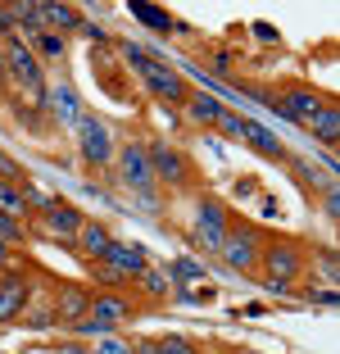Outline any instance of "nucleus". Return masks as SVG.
<instances>
[{
  "instance_id": "obj_6",
  "label": "nucleus",
  "mask_w": 340,
  "mask_h": 354,
  "mask_svg": "<svg viewBox=\"0 0 340 354\" xmlns=\"http://www.w3.org/2000/svg\"><path fill=\"white\" fill-rule=\"evenodd\" d=\"M227 227H232V214H227V205H223V200H214V196H205V200L196 205V245H200L205 254H218Z\"/></svg>"
},
{
  "instance_id": "obj_23",
  "label": "nucleus",
  "mask_w": 340,
  "mask_h": 354,
  "mask_svg": "<svg viewBox=\"0 0 340 354\" xmlns=\"http://www.w3.org/2000/svg\"><path fill=\"white\" fill-rule=\"evenodd\" d=\"M200 277H205V263L191 259V254H182V259L168 263V281H177V286H191V281H200Z\"/></svg>"
},
{
  "instance_id": "obj_29",
  "label": "nucleus",
  "mask_w": 340,
  "mask_h": 354,
  "mask_svg": "<svg viewBox=\"0 0 340 354\" xmlns=\"http://www.w3.org/2000/svg\"><path fill=\"white\" fill-rule=\"evenodd\" d=\"M0 245H28V223L23 218H10V214H0Z\"/></svg>"
},
{
  "instance_id": "obj_5",
  "label": "nucleus",
  "mask_w": 340,
  "mask_h": 354,
  "mask_svg": "<svg viewBox=\"0 0 340 354\" xmlns=\"http://www.w3.org/2000/svg\"><path fill=\"white\" fill-rule=\"evenodd\" d=\"M145 155H150L155 187H168V191L191 187V164H186V155L177 146H168V141H150V146H145Z\"/></svg>"
},
{
  "instance_id": "obj_13",
  "label": "nucleus",
  "mask_w": 340,
  "mask_h": 354,
  "mask_svg": "<svg viewBox=\"0 0 340 354\" xmlns=\"http://www.w3.org/2000/svg\"><path fill=\"white\" fill-rule=\"evenodd\" d=\"M55 323L59 327H73L77 323V318H86V313H91V291H86V286H77V281H64L59 291H55Z\"/></svg>"
},
{
  "instance_id": "obj_1",
  "label": "nucleus",
  "mask_w": 340,
  "mask_h": 354,
  "mask_svg": "<svg viewBox=\"0 0 340 354\" xmlns=\"http://www.w3.org/2000/svg\"><path fill=\"white\" fill-rule=\"evenodd\" d=\"M118 55H123V64L127 68H136V77H141V86L150 95H155L159 104H186L191 100V82H186L182 73H177L173 64H164V59H155V55L145 50V46H136V41H123L118 46Z\"/></svg>"
},
{
  "instance_id": "obj_35",
  "label": "nucleus",
  "mask_w": 340,
  "mask_h": 354,
  "mask_svg": "<svg viewBox=\"0 0 340 354\" xmlns=\"http://www.w3.org/2000/svg\"><path fill=\"white\" fill-rule=\"evenodd\" d=\"M23 323H28V327H37V332H41V327H59V323H55V309H37L32 318H23Z\"/></svg>"
},
{
  "instance_id": "obj_20",
  "label": "nucleus",
  "mask_w": 340,
  "mask_h": 354,
  "mask_svg": "<svg viewBox=\"0 0 340 354\" xmlns=\"http://www.w3.org/2000/svg\"><path fill=\"white\" fill-rule=\"evenodd\" d=\"M41 23H46V32H59V37H64V32H77L86 19L73 10V5H55V0H50V5H41Z\"/></svg>"
},
{
  "instance_id": "obj_19",
  "label": "nucleus",
  "mask_w": 340,
  "mask_h": 354,
  "mask_svg": "<svg viewBox=\"0 0 340 354\" xmlns=\"http://www.w3.org/2000/svg\"><path fill=\"white\" fill-rule=\"evenodd\" d=\"M309 136L322 141V146H336V141H340V104L336 100H327L318 114L309 118Z\"/></svg>"
},
{
  "instance_id": "obj_11",
  "label": "nucleus",
  "mask_w": 340,
  "mask_h": 354,
  "mask_svg": "<svg viewBox=\"0 0 340 354\" xmlns=\"http://www.w3.org/2000/svg\"><path fill=\"white\" fill-rule=\"evenodd\" d=\"M236 141H245L254 155H263V159H272V164H286V141H281L277 132H272L268 123H258V118H245L240 114V123H236Z\"/></svg>"
},
{
  "instance_id": "obj_33",
  "label": "nucleus",
  "mask_w": 340,
  "mask_h": 354,
  "mask_svg": "<svg viewBox=\"0 0 340 354\" xmlns=\"http://www.w3.org/2000/svg\"><path fill=\"white\" fill-rule=\"evenodd\" d=\"M55 196H46L41 187H37V182H23V205H28V214H41L46 205H50Z\"/></svg>"
},
{
  "instance_id": "obj_4",
  "label": "nucleus",
  "mask_w": 340,
  "mask_h": 354,
  "mask_svg": "<svg viewBox=\"0 0 340 354\" xmlns=\"http://www.w3.org/2000/svg\"><path fill=\"white\" fill-rule=\"evenodd\" d=\"M258 250H263V232L249 227V223H232L227 236H223V245H218V259H223L232 272L249 277V272L258 268Z\"/></svg>"
},
{
  "instance_id": "obj_43",
  "label": "nucleus",
  "mask_w": 340,
  "mask_h": 354,
  "mask_svg": "<svg viewBox=\"0 0 340 354\" xmlns=\"http://www.w3.org/2000/svg\"><path fill=\"white\" fill-rule=\"evenodd\" d=\"M5 86L10 82H5V50H0V91H5Z\"/></svg>"
},
{
  "instance_id": "obj_28",
  "label": "nucleus",
  "mask_w": 340,
  "mask_h": 354,
  "mask_svg": "<svg viewBox=\"0 0 340 354\" xmlns=\"http://www.w3.org/2000/svg\"><path fill=\"white\" fill-rule=\"evenodd\" d=\"M32 41H37L32 55H41V59H64V55H68V37H59V32H41V37H32Z\"/></svg>"
},
{
  "instance_id": "obj_3",
  "label": "nucleus",
  "mask_w": 340,
  "mask_h": 354,
  "mask_svg": "<svg viewBox=\"0 0 340 354\" xmlns=\"http://www.w3.org/2000/svg\"><path fill=\"white\" fill-rule=\"evenodd\" d=\"M304 268H309V254H304V245H295V241H263V250H258V268H254V272H263L272 286H290V291H295L299 277H304Z\"/></svg>"
},
{
  "instance_id": "obj_36",
  "label": "nucleus",
  "mask_w": 340,
  "mask_h": 354,
  "mask_svg": "<svg viewBox=\"0 0 340 354\" xmlns=\"http://www.w3.org/2000/svg\"><path fill=\"white\" fill-rule=\"evenodd\" d=\"M55 354H91V341H59Z\"/></svg>"
},
{
  "instance_id": "obj_17",
  "label": "nucleus",
  "mask_w": 340,
  "mask_h": 354,
  "mask_svg": "<svg viewBox=\"0 0 340 354\" xmlns=\"http://www.w3.org/2000/svg\"><path fill=\"white\" fill-rule=\"evenodd\" d=\"M109 245H113L109 227H104V223H91V218H86V223H82V232L73 236V245H68V250H77V254H82L86 263H100Z\"/></svg>"
},
{
  "instance_id": "obj_24",
  "label": "nucleus",
  "mask_w": 340,
  "mask_h": 354,
  "mask_svg": "<svg viewBox=\"0 0 340 354\" xmlns=\"http://www.w3.org/2000/svg\"><path fill=\"white\" fill-rule=\"evenodd\" d=\"M86 272H91L95 291H127V286H132V281H127L123 272H113L109 263H86Z\"/></svg>"
},
{
  "instance_id": "obj_31",
  "label": "nucleus",
  "mask_w": 340,
  "mask_h": 354,
  "mask_svg": "<svg viewBox=\"0 0 340 354\" xmlns=\"http://www.w3.org/2000/svg\"><path fill=\"white\" fill-rule=\"evenodd\" d=\"M295 295H304L309 304H322V309H336V286H304V291H295Z\"/></svg>"
},
{
  "instance_id": "obj_40",
  "label": "nucleus",
  "mask_w": 340,
  "mask_h": 354,
  "mask_svg": "<svg viewBox=\"0 0 340 354\" xmlns=\"http://www.w3.org/2000/svg\"><path fill=\"white\" fill-rule=\"evenodd\" d=\"M254 32H258V41H277V32H272L268 23H254Z\"/></svg>"
},
{
  "instance_id": "obj_25",
  "label": "nucleus",
  "mask_w": 340,
  "mask_h": 354,
  "mask_svg": "<svg viewBox=\"0 0 340 354\" xmlns=\"http://www.w3.org/2000/svg\"><path fill=\"white\" fill-rule=\"evenodd\" d=\"M14 10V28L28 32V37H41L46 23H41V5H10Z\"/></svg>"
},
{
  "instance_id": "obj_15",
  "label": "nucleus",
  "mask_w": 340,
  "mask_h": 354,
  "mask_svg": "<svg viewBox=\"0 0 340 354\" xmlns=\"http://www.w3.org/2000/svg\"><path fill=\"white\" fill-rule=\"evenodd\" d=\"M132 313H136V304H132L127 291H95L91 295V318H100V323H109V327L127 323Z\"/></svg>"
},
{
  "instance_id": "obj_39",
  "label": "nucleus",
  "mask_w": 340,
  "mask_h": 354,
  "mask_svg": "<svg viewBox=\"0 0 340 354\" xmlns=\"http://www.w3.org/2000/svg\"><path fill=\"white\" fill-rule=\"evenodd\" d=\"M232 64H236L232 55H227V50H218V55H214V73H232ZM214 73H209V77H214Z\"/></svg>"
},
{
  "instance_id": "obj_34",
  "label": "nucleus",
  "mask_w": 340,
  "mask_h": 354,
  "mask_svg": "<svg viewBox=\"0 0 340 354\" xmlns=\"http://www.w3.org/2000/svg\"><path fill=\"white\" fill-rule=\"evenodd\" d=\"M132 196H136V205H141L145 214H159V209H164V205H159V187H150V191H132Z\"/></svg>"
},
{
  "instance_id": "obj_21",
  "label": "nucleus",
  "mask_w": 340,
  "mask_h": 354,
  "mask_svg": "<svg viewBox=\"0 0 340 354\" xmlns=\"http://www.w3.org/2000/svg\"><path fill=\"white\" fill-rule=\"evenodd\" d=\"M132 19H141L145 28H155V32H186V23H177L168 10H159V5H145V0H132Z\"/></svg>"
},
{
  "instance_id": "obj_10",
  "label": "nucleus",
  "mask_w": 340,
  "mask_h": 354,
  "mask_svg": "<svg viewBox=\"0 0 340 354\" xmlns=\"http://www.w3.org/2000/svg\"><path fill=\"white\" fill-rule=\"evenodd\" d=\"M322 104H327L322 91H313V86H304V82H290V86H281V95H277V114L290 118V123H299V127H309V118L318 114Z\"/></svg>"
},
{
  "instance_id": "obj_41",
  "label": "nucleus",
  "mask_w": 340,
  "mask_h": 354,
  "mask_svg": "<svg viewBox=\"0 0 340 354\" xmlns=\"http://www.w3.org/2000/svg\"><path fill=\"white\" fill-rule=\"evenodd\" d=\"M82 32L91 37V41H104V28H95V23H82Z\"/></svg>"
},
{
  "instance_id": "obj_42",
  "label": "nucleus",
  "mask_w": 340,
  "mask_h": 354,
  "mask_svg": "<svg viewBox=\"0 0 340 354\" xmlns=\"http://www.w3.org/2000/svg\"><path fill=\"white\" fill-rule=\"evenodd\" d=\"M10 268V245H0V272Z\"/></svg>"
},
{
  "instance_id": "obj_16",
  "label": "nucleus",
  "mask_w": 340,
  "mask_h": 354,
  "mask_svg": "<svg viewBox=\"0 0 340 354\" xmlns=\"http://www.w3.org/2000/svg\"><path fill=\"white\" fill-rule=\"evenodd\" d=\"M46 104H50V114H55V123H59V127H77V118L86 114L82 100H77V91H73L68 82L46 86Z\"/></svg>"
},
{
  "instance_id": "obj_27",
  "label": "nucleus",
  "mask_w": 340,
  "mask_h": 354,
  "mask_svg": "<svg viewBox=\"0 0 340 354\" xmlns=\"http://www.w3.org/2000/svg\"><path fill=\"white\" fill-rule=\"evenodd\" d=\"M0 214H10V218H28V205H23V182H0Z\"/></svg>"
},
{
  "instance_id": "obj_22",
  "label": "nucleus",
  "mask_w": 340,
  "mask_h": 354,
  "mask_svg": "<svg viewBox=\"0 0 340 354\" xmlns=\"http://www.w3.org/2000/svg\"><path fill=\"white\" fill-rule=\"evenodd\" d=\"M136 354H200V345L186 336H159V341H141Z\"/></svg>"
},
{
  "instance_id": "obj_30",
  "label": "nucleus",
  "mask_w": 340,
  "mask_h": 354,
  "mask_svg": "<svg viewBox=\"0 0 340 354\" xmlns=\"http://www.w3.org/2000/svg\"><path fill=\"white\" fill-rule=\"evenodd\" d=\"M91 354H136V345L123 336H100V341H91Z\"/></svg>"
},
{
  "instance_id": "obj_8",
  "label": "nucleus",
  "mask_w": 340,
  "mask_h": 354,
  "mask_svg": "<svg viewBox=\"0 0 340 354\" xmlns=\"http://www.w3.org/2000/svg\"><path fill=\"white\" fill-rule=\"evenodd\" d=\"M113 164H118V182L127 191H150L155 187V173H150V155H145L141 141H127V146L113 150Z\"/></svg>"
},
{
  "instance_id": "obj_2",
  "label": "nucleus",
  "mask_w": 340,
  "mask_h": 354,
  "mask_svg": "<svg viewBox=\"0 0 340 354\" xmlns=\"http://www.w3.org/2000/svg\"><path fill=\"white\" fill-rule=\"evenodd\" d=\"M0 50H5V82H14L19 91H28V100L41 109L46 104V73H41V59L32 55V46H23V37L14 32V37L0 41Z\"/></svg>"
},
{
  "instance_id": "obj_9",
  "label": "nucleus",
  "mask_w": 340,
  "mask_h": 354,
  "mask_svg": "<svg viewBox=\"0 0 340 354\" xmlns=\"http://www.w3.org/2000/svg\"><path fill=\"white\" fill-rule=\"evenodd\" d=\"M37 218H41V232L55 241V245H73V236H77V232H82V223H86L82 209L68 205V200H50Z\"/></svg>"
},
{
  "instance_id": "obj_18",
  "label": "nucleus",
  "mask_w": 340,
  "mask_h": 354,
  "mask_svg": "<svg viewBox=\"0 0 340 354\" xmlns=\"http://www.w3.org/2000/svg\"><path fill=\"white\" fill-rule=\"evenodd\" d=\"M227 109H232V104H223L218 95L191 91V100H186V123H196V127H218Z\"/></svg>"
},
{
  "instance_id": "obj_14",
  "label": "nucleus",
  "mask_w": 340,
  "mask_h": 354,
  "mask_svg": "<svg viewBox=\"0 0 340 354\" xmlns=\"http://www.w3.org/2000/svg\"><path fill=\"white\" fill-rule=\"evenodd\" d=\"M100 263H109L113 272H123L127 281H136L145 268H150V254L141 250V245H132V241H113L109 250H104V259Z\"/></svg>"
},
{
  "instance_id": "obj_37",
  "label": "nucleus",
  "mask_w": 340,
  "mask_h": 354,
  "mask_svg": "<svg viewBox=\"0 0 340 354\" xmlns=\"http://www.w3.org/2000/svg\"><path fill=\"white\" fill-rule=\"evenodd\" d=\"M322 209H327V218H340V196H336V187H327V196H322Z\"/></svg>"
},
{
  "instance_id": "obj_12",
  "label": "nucleus",
  "mask_w": 340,
  "mask_h": 354,
  "mask_svg": "<svg viewBox=\"0 0 340 354\" xmlns=\"http://www.w3.org/2000/svg\"><path fill=\"white\" fill-rule=\"evenodd\" d=\"M28 300H32V281L23 272L5 268L0 272V323H14L19 313H28Z\"/></svg>"
},
{
  "instance_id": "obj_26",
  "label": "nucleus",
  "mask_w": 340,
  "mask_h": 354,
  "mask_svg": "<svg viewBox=\"0 0 340 354\" xmlns=\"http://www.w3.org/2000/svg\"><path fill=\"white\" fill-rule=\"evenodd\" d=\"M132 286H136V291H141V295H150V300H164V295H168V286H173V281H168V272H159V268H145L141 277L132 281Z\"/></svg>"
},
{
  "instance_id": "obj_38",
  "label": "nucleus",
  "mask_w": 340,
  "mask_h": 354,
  "mask_svg": "<svg viewBox=\"0 0 340 354\" xmlns=\"http://www.w3.org/2000/svg\"><path fill=\"white\" fill-rule=\"evenodd\" d=\"M14 32H19V28H14V10H10V5H0V37H14Z\"/></svg>"
},
{
  "instance_id": "obj_32",
  "label": "nucleus",
  "mask_w": 340,
  "mask_h": 354,
  "mask_svg": "<svg viewBox=\"0 0 340 354\" xmlns=\"http://www.w3.org/2000/svg\"><path fill=\"white\" fill-rule=\"evenodd\" d=\"M0 182H14V187H19V182H28V173H23V164H19V159L10 155V150H0Z\"/></svg>"
},
{
  "instance_id": "obj_7",
  "label": "nucleus",
  "mask_w": 340,
  "mask_h": 354,
  "mask_svg": "<svg viewBox=\"0 0 340 354\" xmlns=\"http://www.w3.org/2000/svg\"><path fill=\"white\" fill-rule=\"evenodd\" d=\"M77 146H82V159L86 164H95V168H109L113 164V132L100 123L95 114H82L77 118Z\"/></svg>"
}]
</instances>
